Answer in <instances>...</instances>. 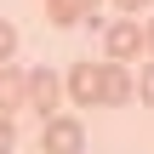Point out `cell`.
Wrapping results in <instances>:
<instances>
[{
	"label": "cell",
	"mask_w": 154,
	"mask_h": 154,
	"mask_svg": "<svg viewBox=\"0 0 154 154\" xmlns=\"http://www.w3.org/2000/svg\"><path fill=\"white\" fill-rule=\"evenodd\" d=\"M57 103H63V80H57L51 69H29V74H23V109H34L40 120H51Z\"/></svg>",
	"instance_id": "1"
},
{
	"label": "cell",
	"mask_w": 154,
	"mask_h": 154,
	"mask_svg": "<svg viewBox=\"0 0 154 154\" xmlns=\"http://www.w3.org/2000/svg\"><path fill=\"white\" fill-rule=\"evenodd\" d=\"M40 154H86V131L74 114H51L40 126Z\"/></svg>",
	"instance_id": "2"
},
{
	"label": "cell",
	"mask_w": 154,
	"mask_h": 154,
	"mask_svg": "<svg viewBox=\"0 0 154 154\" xmlns=\"http://www.w3.org/2000/svg\"><path fill=\"white\" fill-rule=\"evenodd\" d=\"M103 51H109V63H137V51H143L137 17H114V23L103 29Z\"/></svg>",
	"instance_id": "3"
},
{
	"label": "cell",
	"mask_w": 154,
	"mask_h": 154,
	"mask_svg": "<svg viewBox=\"0 0 154 154\" xmlns=\"http://www.w3.org/2000/svg\"><path fill=\"white\" fill-rule=\"evenodd\" d=\"M137 86H131V69L126 63H97V103H131Z\"/></svg>",
	"instance_id": "4"
},
{
	"label": "cell",
	"mask_w": 154,
	"mask_h": 154,
	"mask_svg": "<svg viewBox=\"0 0 154 154\" xmlns=\"http://www.w3.org/2000/svg\"><path fill=\"white\" fill-rule=\"evenodd\" d=\"M63 91L74 97V109H97V63H74L69 80H63Z\"/></svg>",
	"instance_id": "5"
},
{
	"label": "cell",
	"mask_w": 154,
	"mask_h": 154,
	"mask_svg": "<svg viewBox=\"0 0 154 154\" xmlns=\"http://www.w3.org/2000/svg\"><path fill=\"white\" fill-rule=\"evenodd\" d=\"M46 11H51V23H97V11H103V0H46Z\"/></svg>",
	"instance_id": "6"
},
{
	"label": "cell",
	"mask_w": 154,
	"mask_h": 154,
	"mask_svg": "<svg viewBox=\"0 0 154 154\" xmlns=\"http://www.w3.org/2000/svg\"><path fill=\"white\" fill-rule=\"evenodd\" d=\"M17 109H23V69H17V63H6V69H0V114L11 120Z\"/></svg>",
	"instance_id": "7"
},
{
	"label": "cell",
	"mask_w": 154,
	"mask_h": 154,
	"mask_svg": "<svg viewBox=\"0 0 154 154\" xmlns=\"http://www.w3.org/2000/svg\"><path fill=\"white\" fill-rule=\"evenodd\" d=\"M11 57H17V29H11V23L0 17V69H6Z\"/></svg>",
	"instance_id": "8"
},
{
	"label": "cell",
	"mask_w": 154,
	"mask_h": 154,
	"mask_svg": "<svg viewBox=\"0 0 154 154\" xmlns=\"http://www.w3.org/2000/svg\"><path fill=\"white\" fill-rule=\"evenodd\" d=\"M131 86H137V97L154 109V63H143V69H137V80H131Z\"/></svg>",
	"instance_id": "9"
},
{
	"label": "cell",
	"mask_w": 154,
	"mask_h": 154,
	"mask_svg": "<svg viewBox=\"0 0 154 154\" xmlns=\"http://www.w3.org/2000/svg\"><path fill=\"white\" fill-rule=\"evenodd\" d=\"M11 149H17V126L0 114V154H11Z\"/></svg>",
	"instance_id": "10"
},
{
	"label": "cell",
	"mask_w": 154,
	"mask_h": 154,
	"mask_svg": "<svg viewBox=\"0 0 154 154\" xmlns=\"http://www.w3.org/2000/svg\"><path fill=\"white\" fill-rule=\"evenodd\" d=\"M143 46H149V51H154V17H149V23H143Z\"/></svg>",
	"instance_id": "11"
},
{
	"label": "cell",
	"mask_w": 154,
	"mask_h": 154,
	"mask_svg": "<svg viewBox=\"0 0 154 154\" xmlns=\"http://www.w3.org/2000/svg\"><path fill=\"white\" fill-rule=\"evenodd\" d=\"M114 6H120V11H137V6H149V0H114Z\"/></svg>",
	"instance_id": "12"
}]
</instances>
